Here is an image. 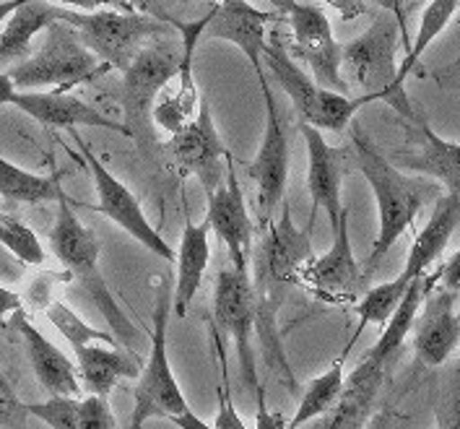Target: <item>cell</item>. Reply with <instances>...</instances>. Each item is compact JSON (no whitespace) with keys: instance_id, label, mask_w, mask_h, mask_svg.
Wrapping results in <instances>:
<instances>
[{"instance_id":"cell-1","label":"cell","mask_w":460,"mask_h":429,"mask_svg":"<svg viewBox=\"0 0 460 429\" xmlns=\"http://www.w3.org/2000/svg\"><path fill=\"white\" fill-rule=\"evenodd\" d=\"M351 151H354L357 167L375 192L377 216H380L377 237L369 250V258L364 263V279H367L388 255L390 247L411 229L416 216L424 211V206L439 195V185L421 177H411L403 169L395 167L388 156L369 141V136L359 128L357 120L351 125Z\"/></svg>"},{"instance_id":"cell-2","label":"cell","mask_w":460,"mask_h":429,"mask_svg":"<svg viewBox=\"0 0 460 429\" xmlns=\"http://www.w3.org/2000/svg\"><path fill=\"white\" fill-rule=\"evenodd\" d=\"M49 250L60 261V265L71 273L73 282H78L81 289L86 291V297L94 302V308L107 323V331L118 338V344L125 352L136 354V344H138L141 334L136 331L133 320L125 315L120 302L115 299L112 289L107 286L102 271H99L102 242L94 235V229H89L78 216L73 214L71 201L66 192L58 198V216H55V224L49 232Z\"/></svg>"},{"instance_id":"cell-3","label":"cell","mask_w":460,"mask_h":429,"mask_svg":"<svg viewBox=\"0 0 460 429\" xmlns=\"http://www.w3.org/2000/svg\"><path fill=\"white\" fill-rule=\"evenodd\" d=\"M182 60V37L177 29L167 34H159L148 40L141 52L133 58V63L122 71L120 104L125 112V133L133 139L144 156H151L156 146L154 133V104L162 89L170 84L180 71Z\"/></svg>"},{"instance_id":"cell-4","label":"cell","mask_w":460,"mask_h":429,"mask_svg":"<svg viewBox=\"0 0 460 429\" xmlns=\"http://www.w3.org/2000/svg\"><path fill=\"white\" fill-rule=\"evenodd\" d=\"M401 40V26L395 16L388 11H380L375 16L372 26L351 40L349 45H341V76L346 86L362 89V94L369 102H385L395 112L413 122L419 118L413 112L411 99L403 89L395 86V45Z\"/></svg>"},{"instance_id":"cell-5","label":"cell","mask_w":460,"mask_h":429,"mask_svg":"<svg viewBox=\"0 0 460 429\" xmlns=\"http://www.w3.org/2000/svg\"><path fill=\"white\" fill-rule=\"evenodd\" d=\"M263 71H270L273 81L287 92L294 110L305 125H313L317 130L346 133L354 122L357 110L367 104L364 96H349L317 86L315 78L302 71L284 48L281 31H270L268 48L263 52Z\"/></svg>"},{"instance_id":"cell-6","label":"cell","mask_w":460,"mask_h":429,"mask_svg":"<svg viewBox=\"0 0 460 429\" xmlns=\"http://www.w3.org/2000/svg\"><path fill=\"white\" fill-rule=\"evenodd\" d=\"M110 68L102 66L94 52L81 42L75 29L66 22H52L45 29L42 45L31 58L11 68V78L19 92L55 86V92H71L73 86L89 84Z\"/></svg>"},{"instance_id":"cell-7","label":"cell","mask_w":460,"mask_h":429,"mask_svg":"<svg viewBox=\"0 0 460 429\" xmlns=\"http://www.w3.org/2000/svg\"><path fill=\"white\" fill-rule=\"evenodd\" d=\"M55 16L58 22H66L75 29L81 42L94 52L102 66L115 71H125L148 40L172 31L170 24H162L136 11L125 13L112 8H97V11L58 8Z\"/></svg>"},{"instance_id":"cell-8","label":"cell","mask_w":460,"mask_h":429,"mask_svg":"<svg viewBox=\"0 0 460 429\" xmlns=\"http://www.w3.org/2000/svg\"><path fill=\"white\" fill-rule=\"evenodd\" d=\"M172 297L167 289H159L156 305H154V328H151V349L146 367H141V375L133 390V419L148 422V419H172L174 414H182L188 408V401L177 385V378L172 372L170 352H167V323H170Z\"/></svg>"},{"instance_id":"cell-9","label":"cell","mask_w":460,"mask_h":429,"mask_svg":"<svg viewBox=\"0 0 460 429\" xmlns=\"http://www.w3.org/2000/svg\"><path fill=\"white\" fill-rule=\"evenodd\" d=\"M73 141L78 146V154L81 159L86 162V167L92 172L94 177V188H97V198H99V211L107 216L110 221H115L120 227L122 232H128L130 237L136 239L138 245H144L148 253H154L156 258H164V261H174V250L170 247V242L162 237L151 221L146 219V211L141 209V201L133 195V191L120 183L110 169L102 165L97 154L92 151V146L81 139L78 130H71Z\"/></svg>"},{"instance_id":"cell-10","label":"cell","mask_w":460,"mask_h":429,"mask_svg":"<svg viewBox=\"0 0 460 429\" xmlns=\"http://www.w3.org/2000/svg\"><path fill=\"white\" fill-rule=\"evenodd\" d=\"M214 320L218 328L232 338V344L237 349L244 385L255 390L261 385L255 352H252L258 305H255L250 273L234 271V268H224L218 273L217 286H214Z\"/></svg>"},{"instance_id":"cell-11","label":"cell","mask_w":460,"mask_h":429,"mask_svg":"<svg viewBox=\"0 0 460 429\" xmlns=\"http://www.w3.org/2000/svg\"><path fill=\"white\" fill-rule=\"evenodd\" d=\"M167 151L172 154L174 167L185 177H195L203 191H217L226 177V156L232 154L226 143L221 141L214 122V112L208 104V96H200L195 118L167 141Z\"/></svg>"},{"instance_id":"cell-12","label":"cell","mask_w":460,"mask_h":429,"mask_svg":"<svg viewBox=\"0 0 460 429\" xmlns=\"http://www.w3.org/2000/svg\"><path fill=\"white\" fill-rule=\"evenodd\" d=\"M263 104H266V125L263 141L252 165H247V174L255 180L258 188V214L263 221L276 219L279 206H284L287 183H289V133L279 112V102L270 92V84L261 81Z\"/></svg>"},{"instance_id":"cell-13","label":"cell","mask_w":460,"mask_h":429,"mask_svg":"<svg viewBox=\"0 0 460 429\" xmlns=\"http://www.w3.org/2000/svg\"><path fill=\"white\" fill-rule=\"evenodd\" d=\"M336 237L325 255H315L296 273V286H305L313 297L331 305H354L364 282V271L357 263L351 237H349V209H343L339 224L333 227Z\"/></svg>"},{"instance_id":"cell-14","label":"cell","mask_w":460,"mask_h":429,"mask_svg":"<svg viewBox=\"0 0 460 429\" xmlns=\"http://www.w3.org/2000/svg\"><path fill=\"white\" fill-rule=\"evenodd\" d=\"M287 13H289L294 49L310 66L317 86L346 94L349 86L341 76V45L333 37V29H331L325 11L313 3L294 0Z\"/></svg>"},{"instance_id":"cell-15","label":"cell","mask_w":460,"mask_h":429,"mask_svg":"<svg viewBox=\"0 0 460 429\" xmlns=\"http://www.w3.org/2000/svg\"><path fill=\"white\" fill-rule=\"evenodd\" d=\"M276 19H279L276 11L252 8L247 0H218L211 5L208 24L203 29V40H224L240 48L244 58L250 60L258 81H266L263 52L268 48V26Z\"/></svg>"},{"instance_id":"cell-16","label":"cell","mask_w":460,"mask_h":429,"mask_svg":"<svg viewBox=\"0 0 460 429\" xmlns=\"http://www.w3.org/2000/svg\"><path fill=\"white\" fill-rule=\"evenodd\" d=\"M206 219L211 232L217 235L232 258V268L250 273V255H252V219L247 211L243 185L237 177L234 156H226V177L217 191L208 195Z\"/></svg>"},{"instance_id":"cell-17","label":"cell","mask_w":460,"mask_h":429,"mask_svg":"<svg viewBox=\"0 0 460 429\" xmlns=\"http://www.w3.org/2000/svg\"><path fill=\"white\" fill-rule=\"evenodd\" d=\"M299 133L307 146V191L313 198V211L310 221L315 224L320 211H325L331 219V227L339 224L343 214V201H341V185H343V169H346V148H336L325 141L323 130L313 125L299 122Z\"/></svg>"},{"instance_id":"cell-18","label":"cell","mask_w":460,"mask_h":429,"mask_svg":"<svg viewBox=\"0 0 460 429\" xmlns=\"http://www.w3.org/2000/svg\"><path fill=\"white\" fill-rule=\"evenodd\" d=\"M424 312L416 317L413 354L427 367H442L460 346V315L456 312V294L432 289L424 297Z\"/></svg>"},{"instance_id":"cell-19","label":"cell","mask_w":460,"mask_h":429,"mask_svg":"<svg viewBox=\"0 0 460 429\" xmlns=\"http://www.w3.org/2000/svg\"><path fill=\"white\" fill-rule=\"evenodd\" d=\"M411 125V146L401 148L390 162L398 169L432 177L447 192H460V143L437 136L424 118H416Z\"/></svg>"},{"instance_id":"cell-20","label":"cell","mask_w":460,"mask_h":429,"mask_svg":"<svg viewBox=\"0 0 460 429\" xmlns=\"http://www.w3.org/2000/svg\"><path fill=\"white\" fill-rule=\"evenodd\" d=\"M13 107H19L24 115L37 120L45 128H66V130H78V128H104L112 133H125V125L104 115L102 110L86 104L78 96L66 94V92H16Z\"/></svg>"},{"instance_id":"cell-21","label":"cell","mask_w":460,"mask_h":429,"mask_svg":"<svg viewBox=\"0 0 460 429\" xmlns=\"http://www.w3.org/2000/svg\"><path fill=\"white\" fill-rule=\"evenodd\" d=\"M13 328L24 341V352L40 388H45L49 396H78L81 380L75 362L29 320L26 310L13 317Z\"/></svg>"},{"instance_id":"cell-22","label":"cell","mask_w":460,"mask_h":429,"mask_svg":"<svg viewBox=\"0 0 460 429\" xmlns=\"http://www.w3.org/2000/svg\"><path fill=\"white\" fill-rule=\"evenodd\" d=\"M211 224L208 219L203 221H185L180 247L174 250V265H177V279H174V291H172V310L177 317H185L195 294L203 284V276L211 265Z\"/></svg>"},{"instance_id":"cell-23","label":"cell","mask_w":460,"mask_h":429,"mask_svg":"<svg viewBox=\"0 0 460 429\" xmlns=\"http://www.w3.org/2000/svg\"><path fill=\"white\" fill-rule=\"evenodd\" d=\"M460 227V192H447L439 198L435 214L427 219V224L421 227V232L413 237L411 250L403 271L398 273V279L406 286L411 282L427 276L429 265L442 258L447 242L453 237V232Z\"/></svg>"},{"instance_id":"cell-24","label":"cell","mask_w":460,"mask_h":429,"mask_svg":"<svg viewBox=\"0 0 460 429\" xmlns=\"http://www.w3.org/2000/svg\"><path fill=\"white\" fill-rule=\"evenodd\" d=\"M383 380H385V367L359 359V364L343 380L339 404L323 416V425L317 429H362L372 416V406Z\"/></svg>"},{"instance_id":"cell-25","label":"cell","mask_w":460,"mask_h":429,"mask_svg":"<svg viewBox=\"0 0 460 429\" xmlns=\"http://www.w3.org/2000/svg\"><path fill=\"white\" fill-rule=\"evenodd\" d=\"M75 367L78 380L92 396H104L120 385V380H138L141 362L136 354L125 352L122 346H107V344H89L75 349Z\"/></svg>"},{"instance_id":"cell-26","label":"cell","mask_w":460,"mask_h":429,"mask_svg":"<svg viewBox=\"0 0 460 429\" xmlns=\"http://www.w3.org/2000/svg\"><path fill=\"white\" fill-rule=\"evenodd\" d=\"M437 282H439L437 273H427V276L411 282V286L403 294V299L398 302L395 312L390 315V320L383 326V334L377 338V344L362 359L388 370V364L398 354V349L403 346V341L411 335L413 326H416V317H419V310L424 305V297H427V291L435 289Z\"/></svg>"},{"instance_id":"cell-27","label":"cell","mask_w":460,"mask_h":429,"mask_svg":"<svg viewBox=\"0 0 460 429\" xmlns=\"http://www.w3.org/2000/svg\"><path fill=\"white\" fill-rule=\"evenodd\" d=\"M55 13H58V5L45 3V0H34L16 8L0 31V68L11 63L19 66L22 60L31 58L34 37L42 34L58 19Z\"/></svg>"},{"instance_id":"cell-28","label":"cell","mask_w":460,"mask_h":429,"mask_svg":"<svg viewBox=\"0 0 460 429\" xmlns=\"http://www.w3.org/2000/svg\"><path fill=\"white\" fill-rule=\"evenodd\" d=\"M60 174H37L0 156V198L13 203H49L63 195Z\"/></svg>"},{"instance_id":"cell-29","label":"cell","mask_w":460,"mask_h":429,"mask_svg":"<svg viewBox=\"0 0 460 429\" xmlns=\"http://www.w3.org/2000/svg\"><path fill=\"white\" fill-rule=\"evenodd\" d=\"M343 380H346V375H343V357H341L333 362L331 370H325L323 375H317L315 380L307 385L302 401L296 404L294 416L287 419V429H302L305 425L323 419L333 406L339 404Z\"/></svg>"},{"instance_id":"cell-30","label":"cell","mask_w":460,"mask_h":429,"mask_svg":"<svg viewBox=\"0 0 460 429\" xmlns=\"http://www.w3.org/2000/svg\"><path fill=\"white\" fill-rule=\"evenodd\" d=\"M45 317L49 320V326L58 331V334L63 335L68 344H71V349H81V346H89V344H107V346H120L118 344V338L110 334V331H104V328H94L92 323H86L84 317H78L75 312L66 305V302H60V299H52L48 305V310H45Z\"/></svg>"},{"instance_id":"cell-31","label":"cell","mask_w":460,"mask_h":429,"mask_svg":"<svg viewBox=\"0 0 460 429\" xmlns=\"http://www.w3.org/2000/svg\"><path fill=\"white\" fill-rule=\"evenodd\" d=\"M406 289L409 286L403 284L401 279H393V282H385V284L372 286L362 299L354 305V312L359 317V328H357L354 338L362 334L367 326H385L390 320V315L398 308V302L403 299Z\"/></svg>"},{"instance_id":"cell-32","label":"cell","mask_w":460,"mask_h":429,"mask_svg":"<svg viewBox=\"0 0 460 429\" xmlns=\"http://www.w3.org/2000/svg\"><path fill=\"white\" fill-rule=\"evenodd\" d=\"M0 245L24 265H45L48 253L40 237L16 216L0 214Z\"/></svg>"},{"instance_id":"cell-33","label":"cell","mask_w":460,"mask_h":429,"mask_svg":"<svg viewBox=\"0 0 460 429\" xmlns=\"http://www.w3.org/2000/svg\"><path fill=\"white\" fill-rule=\"evenodd\" d=\"M29 416L42 419L49 429H81V398L78 396H49L42 404H26Z\"/></svg>"},{"instance_id":"cell-34","label":"cell","mask_w":460,"mask_h":429,"mask_svg":"<svg viewBox=\"0 0 460 429\" xmlns=\"http://www.w3.org/2000/svg\"><path fill=\"white\" fill-rule=\"evenodd\" d=\"M29 411L26 404L16 396L13 385L0 372V429H26Z\"/></svg>"},{"instance_id":"cell-35","label":"cell","mask_w":460,"mask_h":429,"mask_svg":"<svg viewBox=\"0 0 460 429\" xmlns=\"http://www.w3.org/2000/svg\"><path fill=\"white\" fill-rule=\"evenodd\" d=\"M218 359H221V382L217 388V419H214V427L217 429H250L243 422V416L237 414L234 401H232V393H229V382H226V359L221 352V344H218Z\"/></svg>"},{"instance_id":"cell-36","label":"cell","mask_w":460,"mask_h":429,"mask_svg":"<svg viewBox=\"0 0 460 429\" xmlns=\"http://www.w3.org/2000/svg\"><path fill=\"white\" fill-rule=\"evenodd\" d=\"M133 5L136 13H144L148 19H156L162 24H180V22H190L182 16V11L188 8V0H128Z\"/></svg>"},{"instance_id":"cell-37","label":"cell","mask_w":460,"mask_h":429,"mask_svg":"<svg viewBox=\"0 0 460 429\" xmlns=\"http://www.w3.org/2000/svg\"><path fill=\"white\" fill-rule=\"evenodd\" d=\"M81 429H120L112 414L110 398L92 396V393L81 398Z\"/></svg>"},{"instance_id":"cell-38","label":"cell","mask_w":460,"mask_h":429,"mask_svg":"<svg viewBox=\"0 0 460 429\" xmlns=\"http://www.w3.org/2000/svg\"><path fill=\"white\" fill-rule=\"evenodd\" d=\"M73 276L68 271H63V273H52V271H45L42 276H37L31 286H29V294H26V299H29V305L34 308L37 312H45L48 310V305L55 299L52 297V286L55 284H71Z\"/></svg>"},{"instance_id":"cell-39","label":"cell","mask_w":460,"mask_h":429,"mask_svg":"<svg viewBox=\"0 0 460 429\" xmlns=\"http://www.w3.org/2000/svg\"><path fill=\"white\" fill-rule=\"evenodd\" d=\"M252 393H255V406H258V411H255V429H287V416L281 411L268 408L263 382Z\"/></svg>"},{"instance_id":"cell-40","label":"cell","mask_w":460,"mask_h":429,"mask_svg":"<svg viewBox=\"0 0 460 429\" xmlns=\"http://www.w3.org/2000/svg\"><path fill=\"white\" fill-rule=\"evenodd\" d=\"M437 279L445 291H453V294H460V250H456L445 265L437 271Z\"/></svg>"},{"instance_id":"cell-41","label":"cell","mask_w":460,"mask_h":429,"mask_svg":"<svg viewBox=\"0 0 460 429\" xmlns=\"http://www.w3.org/2000/svg\"><path fill=\"white\" fill-rule=\"evenodd\" d=\"M19 312H24V297L0 286V328H5V323L13 320Z\"/></svg>"},{"instance_id":"cell-42","label":"cell","mask_w":460,"mask_h":429,"mask_svg":"<svg viewBox=\"0 0 460 429\" xmlns=\"http://www.w3.org/2000/svg\"><path fill=\"white\" fill-rule=\"evenodd\" d=\"M372 3H377L383 11H388L395 16V22L401 26V42H403V48L406 52L411 49V34H409V24H406V8H403V0H372Z\"/></svg>"},{"instance_id":"cell-43","label":"cell","mask_w":460,"mask_h":429,"mask_svg":"<svg viewBox=\"0 0 460 429\" xmlns=\"http://www.w3.org/2000/svg\"><path fill=\"white\" fill-rule=\"evenodd\" d=\"M435 81L442 89H447V92H460V58L456 63L445 66L442 71L437 73Z\"/></svg>"},{"instance_id":"cell-44","label":"cell","mask_w":460,"mask_h":429,"mask_svg":"<svg viewBox=\"0 0 460 429\" xmlns=\"http://www.w3.org/2000/svg\"><path fill=\"white\" fill-rule=\"evenodd\" d=\"M170 422L174 425V427H180V429H217L214 425L203 422V419H200V416L195 414L193 408H190V406H188V408H185L182 414H174Z\"/></svg>"},{"instance_id":"cell-45","label":"cell","mask_w":460,"mask_h":429,"mask_svg":"<svg viewBox=\"0 0 460 429\" xmlns=\"http://www.w3.org/2000/svg\"><path fill=\"white\" fill-rule=\"evenodd\" d=\"M367 429H398L395 427V414L390 408H383L367 419Z\"/></svg>"},{"instance_id":"cell-46","label":"cell","mask_w":460,"mask_h":429,"mask_svg":"<svg viewBox=\"0 0 460 429\" xmlns=\"http://www.w3.org/2000/svg\"><path fill=\"white\" fill-rule=\"evenodd\" d=\"M16 92H19V89H16V84H13V78H11V73L0 71V107L11 104Z\"/></svg>"},{"instance_id":"cell-47","label":"cell","mask_w":460,"mask_h":429,"mask_svg":"<svg viewBox=\"0 0 460 429\" xmlns=\"http://www.w3.org/2000/svg\"><path fill=\"white\" fill-rule=\"evenodd\" d=\"M26 3H34V0H26ZM45 3H52V5H73L78 11H97L99 0H45Z\"/></svg>"},{"instance_id":"cell-48","label":"cell","mask_w":460,"mask_h":429,"mask_svg":"<svg viewBox=\"0 0 460 429\" xmlns=\"http://www.w3.org/2000/svg\"><path fill=\"white\" fill-rule=\"evenodd\" d=\"M22 5H26V0H0V24H5L11 19V13Z\"/></svg>"},{"instance_id":"cell-49","label":"cell","mask_w":460,"mask_h":429,"mask_svg":"<svg viewBox=\"0 0 460 429\" xmlns=\"http://www.w3.org/2000/svg\"><path fill=\"white\" fill-rule=\"evenodd\" d=\"M99 8H112V11H125V13L133 11V5L128 0H99Z\"/></svg>"},{"instance_id":"cell-50","label":"cell","mask_w":460,"mask_h":429,"mask_svg":"<svg viewBox=\"0 0 460 429\" xmlns=\"http://www.w3.org/2000/svg\"><path fill=\"white\" fill-rule=\"evenodd\" d=\"M268 3L273 5V11H284V13H287V11H289V5H291V3H294V0H268Z\"/></svg>"},{"instance_id":"cell-51","label":"cell","mask_w":460,"mask_h":429,"mask_svg":"<svg viewBox=\"0 0 460 429\" xmlns=\"http://www.w3.org/2000/svg\"><path fill=\"white\" fill-rule=\"evenodd\" d=\"M442 429H460V414H453V419H450V425H445Z\"/></svg>"},{"instance_id":"cell-52","label":"cell","mask_w":460,"mask_h":429,"mask_svg":"<svg viewBox=\"0 0 460 429\" xmlns=\"http://www.w3.org/2000/svg\"><path fill=\"white\" fill-rule=\"evenodd\" d=\"M128 429H144V422H138V419H133V416H130V425H128Z\"/></svg>"},{"instance_id":"cell-53","label":"cell","mask_w":460,"mask_h":429,"mask_svg":"<svg viewBox=\"0 0 460 429\" xmlns=\"http://www.w3.org/2000/svg\"><path fill=\"white\" fill-rule=\"evenodd\" d=\"M453 414H460V370H458V401H456V411Z\"/></svg>"}]
</instances>
